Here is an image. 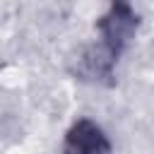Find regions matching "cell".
Wrapping results in <instances>:
<instances>
[{
	"mask_svg": "<svg viewBox=\"0 0 154 154\" xmlns=\"http://www.w3.org/2000/svg\"><path fill=\"white\" fill-rule=\"evenodd\" d=\"M137 26H140L137 12L128 2H113L96 22V29H99V36H101V48L111 58L118 60V55L135 38Z\"/></svg>",
	"mask_w": 154,
	"mask_h": 154,
	"instance_id": "1",
	"label": "cell"
},
{
	"mask_svg": "<svg viewBox=\"0 0 154 154\" xmlns=\"http://www.w3.org/2000/svg\"><path fill=\"white\" fill-rule=\"evenodd\" d=\"M111 140L89 118H79L70 125L63 140V154H111Z\"/></svg>",
	"mask_w": 154,
	"mask_h": 154,
	"instance_id": "2",
	"label": "cell"
}]
</instances>
